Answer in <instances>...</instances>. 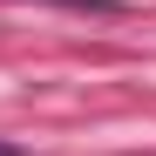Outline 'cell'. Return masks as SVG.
<instances>
[{"mask_svg": "<svg viewBox=\"0 0 156 156\" xmlns=\"http://www.w3.org/2000/svg\"><path fill=\"white\" fill-rule=\"evenodd\" d=\"M0 156H27V149H20V143H0Z\"/></svg>", "mask_w": 156, "mask_h": 156, "instance_id": "cell-2", "label": "cell"}, {"mask_svg": "<svg viewBox=\"0 0 156 156\" xmlns=\"http://www.w3.org/2000/svg\"><path fill=\"white\" fill-rule=\"evenodd\" d=\"M55 7H75V14H115L122 0H55Z\"/></svg>", "mask_w": 156, "mask_h": 156, "instance_id": "cell-1", "label": "cell"}]
</instances>
